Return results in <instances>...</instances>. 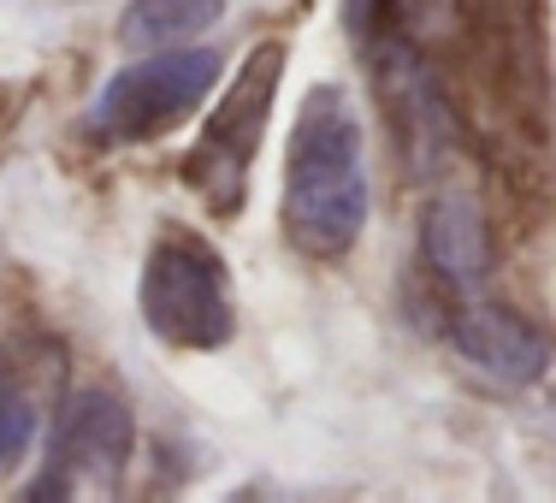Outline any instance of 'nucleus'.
Returning a JSON list of instances; mask_svg holds the SVG:
<instances>
[{
  "label": "nucleus",
  "instance_id": "f03ea898",
  "mask_svg": "<svg viewBox=\"0 0 556 503\" xmlns=\"http://www.w3.org/2000/svg\"><path fill=\"white\" fill-rule=\"evenodd\" d=\"M137 309L149 320V332L172 350H225L237 332L231 267L207 237L166 225L142 255Z\"/></svg>",
  "mask_w": 556,
  "mask_h": 503
},
{
  "label": "nucleus",
  "instance_id": "39448f33",
  "mask_svg": "<svg viewBox=\"0 0 556 503\" xmlns=\"http://www.w3.org/2000/svg\"><path fill=\"white\" fill-rule=\"evenodd\" d=\"M130 408L113 391L89 386L60 408L54 432H48V456H42V480L30 486V498H77V492H108L118 486V474L130 468Z\"/></svg>",
  "mask_w": 556,
  "mask_h": 503
},
{
  "label": "nucleus",
  "instance_id": "1a4fd4ad",
  "mask_svg": "<svg viewBox=\"0 0 556 503\" xmlns=\"http://www.w3.org/2000/svg\"><path fill=\"white\" fill-rule=\"evenodd\" d=\"M30 444H36V403L0 374V474L18 468Z\"/></svg>",
  "mask_w": 556,
  "mask_h": 503
},
{
  "label": "nucleus",
  "instance_id": "423d86ee",
  "mask_svg": "<svg viewBox=\"0 0 556 503\" xmlns=\"http://www.w3.org/2000/svg\"><path fill=\"white\" fill-rule=\"evenodd\" d=\"M450 343H456V355L473 367V374L497 379V386H533V379L551 367L545 332H533L521 314L497 309V302H468V309H456Z\"/></svg>",
  "mask_w": 556,
  "mask_h": 503
},
{
  "label": "nucleus",
  "instance_id": "6e6552de",
  "mask_svg": "<svg viewBox=\"0 0 556 503\" xmlns=\"http://www.w3.org/2000/svg\"><path fill=\"white\" fill-rule=\"evenodd\" d=\"M225 0H130L118 12V42L125 48H178L195 42L207 24H219Z\"/></svg>",
  "mask_w": 556,
  "mask_h": 503
},
{
  "label": "nucleus",
  "instance_id": "20e7f679",
  "mask_svg": "<svg viewBox=\"0 0 556 503\" xmlns=\"http://www.w3.org/2000/svg\"><path fill=\"white\" fill-rule=\"evenodd\" d=\"M225 60L214 48H161V54H142L130 60L125 72L108 77V89L96 96V113L89 125L101 130L108 142H149L166 137L172 125H184L207 96H214Z\"/></svg>",
  "mask_w": 556,
  "mask_h": 503
},
{
  "label": "nucleus",
  "instance_id": "0eeeda50",
  "mask_svg": "<svg viewBox=\"0 0 556 503\" xmlns=\"http://www.w3.org/2000/svg\"><path fill=\"white\" fill-rule=\"evenodd\" d=\"M420 249H427V267L444 285L473 290L492 267V237H485L480 202L468 190H439L427 202V219H420Z\"/></svg>",
  "mask_w": 556,
  "mask_h": 503
},
{
  "label": "nucleus",
  "instance_id": "7ed1b4c3",
  "mask_svg": "<svg viewBox=\"0 0 556 503\" xmlns=\"http://www.w3.org/2000/svg\"><path fill=\"white\" fill-rule=\"evenodd\" d=\"M285 42H255L243 54V65L231 72V89L219 96V108L207 113L195 149L184 154V184L202 196L214 214H237L249 196V172L261 161V142H267V118L285 84Z\"/></svg>",
  "mask_w": 556,
  "mask_h": 503
},
{
  "label": "nucleus",
  "instance_id": "f257e3e1",
  "mask_svg": "<svg viewBox=\"0 0 556 503\" xmlns=\"http://www.w3.org/2000/svg\"><path fill=\"white\" fill-rule=\"evenodd\" d=\"M374 214V178H367V137L350 96L338 84H314L296 108L285 142V237L314 261H338L355 249Z\"/></svg>",
  "mask_w": 556,
  "mask_h": 503
}]
</instances>
